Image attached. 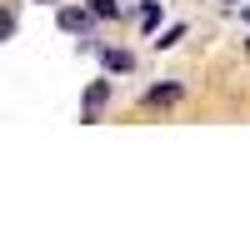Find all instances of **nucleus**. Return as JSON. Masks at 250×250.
<instances>
[{"instance_id": "obj_1", "label": "nucleus", "mask_w": 250, "mask_h": 250, "mask_svg": "<svg viewBox=\"0 0 250 250\" xmlns=\"http://www.w3.org/2000/svg\"><path fill=\"white\" fill-rule=\"evenodd\" d=\"M105 95H110V85H105V80H95V85H90V95H85V120H95V115H100Z\"/></svg>"}, {"instance_id": "obj_2", "label": "nucleus", "mask_w": 250, "mask_h": 250, "mask_svg": "<svg viewBox=\"0 0 250 250\" xmlns=\"http://www.w3.org/2000/svg\"><path fill=\"white\" fill-rule=\"evenodd\" d=\"M145 100H150V105H175V100H180V85H155Z\"/></svg>"}, {"instance_id": "obj_3", "label": "nucleus", "mask_w": 250, "mask_h": 250, "mask_svg": "<svg viewBox=\"0 0 250 250\" xmlns=\"http://www.w3.org/2000/svg\"><path fill=\"white\" fill-rule=\"evenodd\" d=\"M85 10H60V30H85Z\"/></svg>"}, {"instance_id": "obj_4", "label": "nucleus", "mask_w": 250, "mask_h": 250, "mask_svg": "<svg viewBox=\"0 0 250 250\" xmlns=\"http://www.w3.org/2000/svg\"><path fill=\"white\" fill-rule=\"evenodd\" d=\"M130 50H105V70H130Z\"/></svg>"}, {"instance_id": "obj_5", "label": "nucleus", "mask_w": 250, "mask_h": 250, "mask_svg": "<svg viewBox=\"0 0 250 250\" xmlns=\"http://www.w3.org/2000/svg\"><path fill=\"white\" fill-rule=\"evenodd\" d=\"M90 10H95L100 20H115V15H120V5H115V0H90Z\"/></svg>"}, {"instance_id": "obj_6", "label": "nucleus", "mask_w": 250, "mask_h": 250, "mask_svg": "<svg viewBox=\"0 0 250 250\" xmlns=\"http://www.w3.org/2000/svg\"><path fill=\"white\" fill-rule=\"evenodd\" d=\"M225 5H235V0H225Z\"/></svg>"}]
</instances>
